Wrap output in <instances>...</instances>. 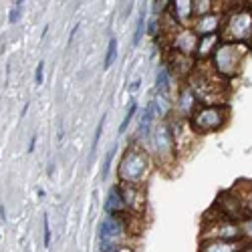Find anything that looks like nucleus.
Segmentation results:
<instances>
[{
  "instance_id": "nucleus-1",
  "label": "nucleus",
  "mask_w": 252,
  "mask_h": 252,
  "mask_svg": "<svg viewBox=\"0 0 252 252\" xmlns=\"http://www.w3.org/2000/svg\"><path fill=\"white\" fill-rule=\"evenodd\" d=\"M152 174V159L143 148L131 143L127 150H125L121 161H119V170L117 176L121 180V184L125 186H141Z\"/></svg>"
},
{
  "instance_id": "nucleus-2",
  "label": "nucleus",
  "mask_w": 252,
  "mask_h": 252,
  "mask_svg": "<svg viewBox=\"0 0 252 252\" xmlns=\"http://www.w3.org/2000/svg\"><path fill=\"white\" fill-rule=\"evenodd\" d=\"M230 117V107L226 103H216V105H198L190 115V127L194 133H214L222 129L228 123Z\"/></svg>"
},
{
  "instance_id": "nucleus-3",
  "label": "nucleus",
  "mask_w": 252,
  "mask_h": 252,
  "mask_svg": "<svg viewBox=\"0 0 252 252\" xmlns=\"http://www.w3.org/2000/svg\"><path fill=\"white\" fill-rule=\"evenodd\" d=\"M222 43H242L252 40V6H240L230 12L222 25Z\"/></svg>"
},
{
  "instance_id": "nucleus-4",
  "label": "nucleus",
  "mask_w": 252,
  "mask_h": 252,
  "mask_svg": "<svg viewBox=\"0 0 252 252\" xmlns=\"http://www.w3.org/2000/svg\"><path fill=\"white\" fill-rule=\"evenodd\" d=\"M250 53V45H242V43H220L218 49L212 55L214 61V69L220 77H234L242 63L246 59V55Z\"/></svg>"
},
{
  "instance_id": "nucleus-5",
  "label": "nucleus",
  "mask_w": 252,
  "mask_h": 252,
  "mask_svg": "<svg viewBox=\"0 0 252 252\" xmlns=\"http://www.w3.org/2000/svg\"><path fill=\"white\" fill-rule=\"evenodd\" d=\"M202 236H204V240H236V242H240V238L244 236V230L238 224L222 218L220 214L212 216L208 212Z\"/></svg>"
},
{
  "instance_id": "nucleus-6",
  "label": "nucleus",
  "mask_w": 252,
  "mask_h": 252,
  "mask_svg": "<svg viewBox=\"0 0 252 252\" xmlns=\"http://www.w3.org/2000/svg\"><path fill=\"white\" fill-rule=\"evenodd\" d=\"M198 40H200V36H196L194 31L184 29V31L176 32V36H174V40H172V49H174L176 53L184 55V57H190V55L196 53V49H198Z\"/></svg>"
},
{
  "instance_id": "nucleus-7",
  "label": "nucleus",
  "mask_w": 252,
  "mask_h": 252,
  "mask_svg": "<svg viewBox=\"0 0 252 252\" xmlns=\"http://www.w3.org/2000/svg\"><path fill=\"white\" fill-rule=\"evenodd\" d=\"M154 143H156L159 159H172V154H174L176 148H174V139H172L170 129H167V125H159V127L156 129Z\"/></svg>"
},
{
  "instance_id": "nucleus-8",
  "label": "nucleus",
  "mask_w": 252,
  "mask_h": 252,
  "mask_svg": "<svg viewBox=\"0 0 252 252\" xmlns=\"http://www.w3.org/2000/svg\"><path fill=\"white\" fill-rule=\"evenodd\" d=\"M121 196H123L125 208H129L133 214L143 212V208H145V194H143V190L139 186H125L123 184Z\"/></svg>"
},
{
  "instance_id": "nucleus-9",
  "label": "nucleus",
  "mask_w": 252,
  "mask_h": 252,
  "mask_svg": "<svg viewBox=\"0 0 252 252\" xmlns=\"http://www.w3.org/2000/svg\"><path fill=\"white\" fill-rule=\"evenodd\" d=\"M125 230V222L119 216H107L101 222V242H113V238H117Z\"/></svg>"
},
{
  "instance_id": "nucleus-10",
  "label": "nucleus",
  "mask_w": 252,
  "mask_h": 252,
  "mask_svg": "<svg viewBox=\"0 0 252 252\" xmlns=\"http://www.w3.org/2000/svg\"><path fill=\"white\" fill-rule=\"evenodd\" d=\"M222 20L218 14H206V16H200L196 23H194V32L200 34V36H206V34H216V31L220 29Z\"/></svg>"
},
{
  "instance_id": "nucleus-11",
  "label": "nucleus",
  "mask_w": 252,
  "mask_h": 252,
  "mask_svg": "<svg viewBox=\"0 0 252 252\" xmlns=\"http://www.w3.org/2000/svg\"><path fill=\"white\" fill-rule=\"evenodd\" d=\"M240 242L236 240H202L200 252H240Z\"/></svg>"
},
{
  "instance_id": "nucleus-12",
  "label": "nucleus",
  "mask_w": 252,
  "mask_h": 252,
  "mask_svg": "<svg viewBox=\"0 0 252 252\" xmlns=\"http://www.w3.org/2000/svg\"><path fill=\"white\" fill-rule=\"evenodd\" d=\"M230 190H232L236 194V198L240 200L248 218H252V184L250 182H238L236 186L230 188Z\"/></svg>"
},
{
  "instance_id": "nucleus-13",
  "label": "nucleus",
  "mask_w": 252,
  "mask_h": 252,
  "mask_svg": "<svg viewBox=\"0 0 252 252\" xmlns=\"http://www.w3.org/2000/svg\"><path fill=\"white\" fill-rule=\"evenodd\" d=\"M220 43H222V38H220L218 32H216V34L200 36V40H198V49H196L198 59H206V57H210V55H214V51L218 49Z\"/></svg>"
},
{
  "instance_id": "nucleus-14",
  "label": "nucleus",
  "mask_w": 252,
  "mask_h": 252,
  "mask_svg": "<svg viewBox=\"0 0 252 252\" xmlns=\"http://www.w3.org/2000/svg\"><path fill=\"white\" fill-rule=\"evenodd\" d=\"M105 210H107L109 216H119L123 210H125V202H123V196H121V188H111L109 198H107V202H105Z\"/></svg>"
},
{
  "instance_id": "nucleus-15",
  "label": "nucleus",
  "mask_w": 252,
  "mask_h": 252,
  "mask_svg": "<svg viewBox=\"0 0 252 252\" xmlns=\"http://www.w3.org/2000/svg\"><path fill=\"white\" fill-rule=\"evenodd\" d=\"M172 16L174 20H178L180 25H186L188 18H190V14L194 12V6L190 0H176V2H172Z\"/></svg>"
},
{
  "instance_id": "nucleus-16",
  "label": "nucleus",
  "mask_w": 252,
  "mask_h": 252,
  "mask_svg": "<svg viewBox=\"0 0 252 252\" xmlns=\"http://www.w3.org/2000/svg\"><path fill=\"white\" fill-rule=\"evenodd\" d=\"M156 101H152L148 107H145V111H143V115H141V121H139V127H137V133H139V137H148V133H150V129H152V123H154V115H156Z\"/></svg>"
},
{
  "instance_id": "nucleus-17",
  "label": "nucleus",
  "mask_w": 252,
  "mask_h": 252,
  "mask_svg": "<svg viewBox=\"0 0 252 252\" xmlns=\"http://www.w3.org/2000/svg\"><path fill=\"white\" fill-rule=\"evenodd\" d=\"M156 91L159 95H167V91H170V73H167V69H159L158 75H156Z\"/></svg>"
},
{
  "instance_id": "nucleus-18",
  "label": "nucleus",
  "mask_w": 252,
  "mask_h": 252,
  "mask_svg": "<svg viewBox=\"0 0 252 252\" xmlns=\"http://www.w3.org/2000/svg\"><path fill=\"white\" fill-rule=\"evenodd\" d=\"M172 67L178 71V73H186V71H190L192 65H190V61H188V57L180 55V53H172Z\"/></svg>"
},
{
  "instance_id": "nucleus-19",
  "label": "nucleus",
  "mask_w": 252,
  "mask_h": 252,
  "mask_svg": "<svg viewBox=\"0 0 252 252\" xmlns=\"http://www.w3.org/2000/svg\"><path fill=\"white\" fill-rule=\"evenodd\" d=\"M117 59V38H109V47H107V55H105V61H103V67L109 69Z\"/></svg>"
},
{
  "instance_id": "nucleus-20",
  "label": "nucleus",
  "mask_w": 252,
  "mask_h": 252,
  "mask_svg": "<svg viewBox=\"0 0 252 252\" xmlns=\"http://www.w3.org/2000/svg\"><path fill=\"white\" fill-rule=\"evenodd\" d=\"M192 6H194V12L198 14V18L200 16H206L210 10H212V2H210V0H198V2H192Z\"/></svg>"
},
{
  "instance_id": "nucleus-21",
  "label": "nucleus",
  "mask_w": 252,
  "mask_h": 252,
  "mask_svg": "<svg viewBox=\"0 0 252 252\" xmlns=\"http://www.w3.org/2000/svg\"><path fill=\"white\" fill-rule=\"evenodd\" d=\"M143 29H145V14L141 12L139 14V20H137V25H135V34H133V47L139 45V40L143 36Z\"/></svg>"
},
{
  "instance_id": "nucleus-22",
  "label": "nucleus",
  "mask_w": 252,
  "mask_h": 252,
  "mask_svg": "<svg viewBox=\"0 0 252 252\" xmlns=\"http://www.w3.org/2000/svg\"><path fill=\"white\" fill-rule=\"evenodd\" d=\"M135 109H137V107H135V103H131V105H129V111H127V115L123 117V121H121V125H119V133H123L125 129H127V125H129L131 117L135 115Z\"/></svg>"
},
{
  "instance_id": "nucleus-23",
  "label": "nucleus",
  "mask_w": 252,
  "mask_h": 252,
  "mask_svg": "<svg viewBox=\"0 0 252 252\" xmlns=\"http://www.w3.org/2000/svg\"><path fill=\"white\" fill-rule=\"evenodd\" d=\"M20 12H23V2H14V8L8 12V20L10 23H18V18H20Z\"/></svg>"
},
{
  "instance_id": "nucleus-24",
  "label": "nucleus",
  "mask_w": 252,
  "mask_h": 252,
  "mask_svg": "<svg viewBox=\"0 0 252 252\" xmlns=\"http://www.w3.org/2000/svg\"><path fill=\"white\" fill-rule=\"evenodd\" d=\"M170 4H172V2H167V0H158V2H154V14L159 16L163 10L170 8Z\"/></svg>"
},
{
  "instance_id": "nucleus-25",
  "label": "nucleus",
  "mask_w": 252,
  "mask_h": 252,
  "mask_svg": "<svg viewBox=\"0 0 252 252\" xmlns=\"http://www.w3.org/2000/svg\"><path fill=\"white\" fill-rule=\"evenodd\" d=\"M43 69H45V63L40 61L36 65V73H34V83H36V85H43V75H45Z\"/></svg>"
},
{
  "instance_id": "nucleus-26",
  "label": "nucleus",
  "mask_w": 252,
  "mask_h": 252,
  "mask_svg": "<svg viewBox=\"0 0 252 252\" xmlns=\"http://www.w3.org/2000/svg\"><path fill=\"white\" fill-rule=\"evenodd\" d=\"M43 224H45V246L51 244V226H49V216H43Z\"/></svg>"
},
{
  "instance_id": "nucleus-27",
  "label": "nucleus",
  "mask_w": 252,
  "mask_h": 252,
  "mask_svg": "<svg viewBox=\"0 0 252 252\" xmlns=\"http://www.w3.org/2000/svg\"><path fill=\"white\" fill-rule=\"evenodd\" d=\"M103 123H105V117H101V121H99V125H97V131H95V141H93V150L97 148V143H99V139H101V133H103Z\"/></svg>"
},
{
  "instance_id": "nucleus-28",
  "label": "nucleus",
  "mask_w": 252,
  "mask_h": 252,
  "mask_svg": "<svg viewBox=\"0 0 252 252\" xmlns=\"http://www.w3.org/2000/svg\"><path fill=\"white\" fill-rule=\"evenodd\" d=\"M113 154H115V148L113 150H109V154L105 156V165H103V176H107V172H109V163H111V158H113Z\"/></svg>"
},
{
  "instance_id": "nucleus-29",
  "label": "nucleus",
  "mask_w": 252,
  "mask_h": 252,
  "mask_svg": "<svg viewBox=\"0 0 252 252\" xmlns=\"http://www.w3.org/2000/svg\"><path fill=\"white\" fill-rule=\"evenodd\" d=\"M139 85H141V81H133V83H131V87H129V91L135 93V91L139 89Z\"/></svg>"
},
{
  "instance_id": "nucleus-30",
  "label": "nucleus",
  "mask_w": 252,
  "mask_h": 252,
  "mask_svg": "<svg viewBox=\"0 0 252 252\" xmlns=\"http://www.w3.org/2000/svg\"><path fill=\"white\" fill-rule=\"evenodd\" d=\"M113 252H133V250H131L129 246H117Z\"/></svg>"
},
{
  "instance_id": "nucleus-31",
  "label": "nucleus",
  "mask_w": 252,
  "mask_h": 252,
  "mask_svg": "<svg viewBox=\"0 0 252 252\" xmlns=\"http://www.w3.org/2000/svg\"><path fill=\"white\" fill-rule=\"evenodd\" d=\"M0 218L6 220V208H4V206H0Z\"/></svg>"
},
{
  "instance_id": "nucleus-32",
  "label": "nucleus",
  "mask_w": 252,
  "mask_h": 252,
  "mask_svg": "<svg viewBox=\"0 0 252 252\" xmlns=\"http://www.w3.org/2000/svg\"><path fill=\"white\" fill-rule=\"evenodd\" d=\"M34 143H36V135H34V137L31 139V145H29V152H32V150H34Z\"/></svg>"
},
{
  "instance_id": "nucleus-33",
  "label": "nucleus",
  "mask_w": 252,
  "mask_h": 252,
  "mask_svg": "<svg viewBox=\"0 0 252 252\" xmlns=\"http://www.w3.org/2000/svg\"><path fill=\"white\" fill-rule=\"evenodd\" d=\"M240 252H252V244H248V246H242V248H240Z\"/></svg>"
}]
</instances>
